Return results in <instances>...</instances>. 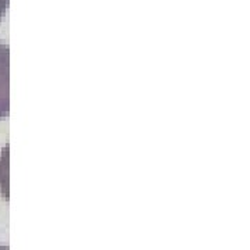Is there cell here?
<instances>
[{
	"label": "cell",
	"mask_w": 250,
	"mask_h": 250,
	"mask_svg": "<svg viewBox=\"0 0 250 250\" xmlns=\"http://www.w3.org/2000/svg\"><path fill=\"white\" fill-rule=\"evenodd\" d=\"M10 111V49L0 42V118Z\"/></svg>",
	"instance_id": "obj_1"
},
{
	"label": "cell",
	"mask_w": 250,
	"mask_h": 250,
	"mask_svg": "<svg viewBox=\"0 0 250 250\" xmlns=\"http://www.w3.org/2000/svg\"><path fill=\"white\" fill-rule=\"evenodd\" d=\"M9 1L10 0H0V20L4 17V14H6V11H7Z\"/></svg>",
	"instance_id": "obj_2"
}]
</instances>
